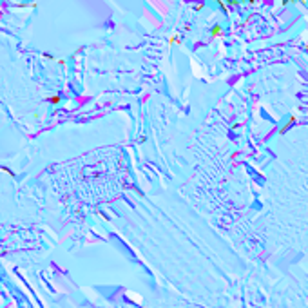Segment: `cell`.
<instances>
[{
  "label": "cell",
  "instance_id": "obj_5",
  "mask_svg": "<svg viewBox=\"0 0 308 308\" xmlns=\"http://www.w3.org/2000/svg\"><path fill=\"white\" fill-rule=\"evenodd\" d=\"M227 4L229 5H239V4H243V0H227Z\"/></svg>",
  "mask_w": 308,
  "mask_h": 308
},
{
  "label": "cell",
  "instance_id": "obj_7",
  "mask_svg": "<svg viewBox=\"0 0 308 308\" xmlns=\"http://www.w3.org/2000/svg\"><path fill=\"white\" fill-rule=\"evenodd\" d=\"M51 102H53V103H58V102H60V96H53Z\"/></svg>",
  "mask_w": 308,
  "mask_h": 308
},
{
  "label": "cell",
  "instance_id": "obj_6",
  "mask_svg": "<svg viewBox=\"0 0 308 308\" xmlns=\"http://www.w3.org/2000/svg\"><path fill=\"white\" fill-rule=\"evenodd\" d=\"M203 7H205V5H203V4H196V5H194V9H196V11H201V9H203Z\"/></svg>",
  "mask_w": 308,
  "mask_h": 308
},
{
  "label": "cell",
  "instance_id": "obj_4",
  "mask_svg": "<svg viewBox=\"0 0 308 308\" xmlns=\"http://www.w3.org/2000/svg\"><path fill=\"white\" fill-rule=\"evenodd\" d=\"M216 4H218V7L225 13V15H229V9H227V5H225V2H221V0H216Z\"/></svg>",
  "mask_w": 308,
  "mask_h": 308
},
{
  "label": "cell",
  "instance_id": "obj_1",
  "mask_svg": "<svg viewBox=\"0 0 308 308\" xmlns=\"http://www.w3.org/2000/svg\"><path fill=\"white\" fill-rule=\"evenodd\" d=\"M296 120H297V114H290V116H288V120H287V123H285V125L277 131V134H279V136H283V134H285V132H287V131L294 125V123H296Z\"/></svg>",
  "mask_w": 308,
  "mask_h": 308
},
{
  "label": "cell",
  "instance_id": "obj_3",
  "mask_svg": "<svg viewBox=\"0 0 308 308\" xmlns=\"http://www.w3.org/2000/svg\"><path fill=\"white\" fill-rule=\"evenodd\" d=\"M180 34H172L170 38H169V45H174V44H180Z\"/></svg>",
  "mask_w": 308,
  "mask_h": 308
},
{
  "label": "cell",
  "instance_id": "obj_2",
  "mask_svg": "<svg viewBox=\"0 0 308 308\" xmlns=\"http://www.w3.org/2000/svg\"><path fill=\"white\" fill-rule=\"evenodd\" d=\"M223 34V27L221 25H214L212 29H210V38H218V36H221Z\"/></svg>",
  "mask_w": 308,
  "mask_h": 308
}]
</instances>
